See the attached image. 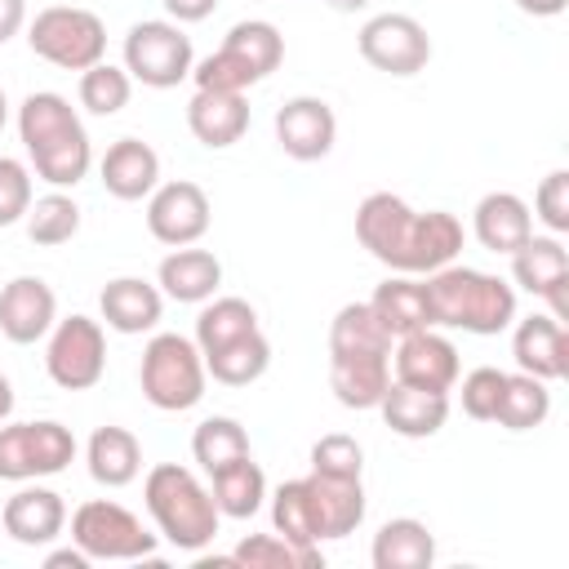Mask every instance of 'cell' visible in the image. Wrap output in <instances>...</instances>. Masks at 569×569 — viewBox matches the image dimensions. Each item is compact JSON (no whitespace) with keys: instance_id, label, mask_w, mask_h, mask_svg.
Wrapping results in <instances>:
<instances>
[{"instance_id":"f6af8a7d","label":"cell","mask_w":569,"mask_h":569,"mask_svg":"<svg viewBox=\"0 0 569 569\" xmlns=\"http://www.w3.org/2000/svg\"><path fill=\"white\" fill-rule=\"evenodd\" d=\"M27 27V0H0V44Z\"/></svg>"},{"instance_id":"1f68e13d","label":"cell","mask_w":569,"mask_h":569,"mask_svg":"<svg viewBox=\"0 0 569 569\" xmlns=\"http://www.w3.org/2000/svg\"><path fill=\"white\" fill-rule=\"evenodd\" d=\"M204 369L222 387H249V382H258L271 369V342H267L262 329H253V333H244V338L209 351L204 356Z\"/></svg>"},{"instance_id":"60d3db41","label":"cell","mask_w":569,"mask_h":569,"mask_svg":"<svg viewBox=\"0 0 569 569\" xmlns=\"http://www.w3.org/2000/svg\"><path fill=\"white\" fill-rule=\"evenodd\" d=\"M311 471H325V476H351L360 480L365 476V445L347 431H329L311 445Z\"/></svg>"},{"instance_id":"7bdbcfd3","label":"cell","mask_w":569,"mask_h":569,"mask_svg":"<svg viewBox=\"0 0 569 569\" xmlns=\"http://www.w3.org/2000/svg\"><path fill=\"white\" fill-rule=\"evenodd\" d=\"M533 218L551 236H565L569 231V169H551L538 182V191H533Z\"/></svg>"},{"instance_id":"8d00e7d4","label":"cell","mask_w":569,"mask_h":569,"mask_svg":"<svg viewBox=\"0 0 569 569\" xmlns=\"http://www.w3.org/2000/svg\"><path fill=\"white\" fill-rule=\"evenodd\" d=\"M244 453H249V436H244V427H240L236 418H227V413H213V418H204V422L191 431V458L200 462L204 476L218 471V467H227V462H236V458H244Z\"/></svg>"},{"instance_id":"4dcf8cb0","label":"cell","mask_w":569,"mask_h":569,"mask_svg":"<svg viewBox=\"0 0 569 569\" xmlns=\"http://www.w3.org/2000/svg\"><path fill=\"white\" fill-rule=\"evenodd\" d=\"M369 307H373V316L391 329V338L413 333V329H431L427 289H422V280H418V276H400V271H391V276L373 289Z\"/></svg>"},{"instance_id":"9a60e30c","label":"cell","mask_w":569,"mask_h":569,"mask_svg":"<svg viewBox=\"0 0 569 569\" xmlns=\"http://www.w3.org/2000/svg\"><path fill=\"white\" fill-rule=\"evenodd\" d=\"M462 373L458 347L440 329H413L391 342V378L422 391H453Z\"/></svg>"},{"instance_id":"5bb4252c","label":"cell","mask_w":569,"mask_h":569,"mask_svg":"<svg viewBox=\"0 0 569 569\" xmlns=\"http://www.w3.org/2000/svg\"><path fill=\"white\" fill-rule=\"evenodd\" d=\"M213 222V209H209V196L200 182L191 178H173V182H160L151 196H147V231L178 249V244H196Z\"/></svg>"},{"instance_id":"7dc6e473","label":"cell","mask_w":569,"mask_h":569,"mask_svg":"<svg viewBox=\"0 0 569 569\" xmlns=\"http://www.w3.org/2000/svg\"><path fill=\"white\" fill-rule=\"evenodd\" d=\"M565 4L569 0H516V9L529 18H556V13H565Z\"/></svg>"},{"instance_id":"74e56055","label":"cell","mask_w":569,"mask_h":569,"mask_svg":"<svg viewBox=\"0 0 569 569\" xmlns=\"http://www.w3.org/2000/svg\"><path fill=\"white\" fill-rule=\"evenodd\" d=\"M271 525L280 538L289 542H302V547H320V529H316V507H311V493H307V480H284L276 493H271Z\"/></svg>"},{"instance_id":"603a6c76","label":"cell","mask_w":569,"mask_h":569,"mask_svg":"<svg viewBox=\"0 0 569 569\" xmlns=\"http://www.w3.org/2000/svg\"><path fill=\"white\" fill-rule=\"evenodd\" d=\"M98 178L116 200H147L160 187V156L142 138H116L98 160Z\"/></svg>"},{"instance_id":"f35d334b","label":"cell","mask_w":569,"mask_h":569,"mask_svg":"<svg viewBox=\"0 0 569 569\" xmlns=\"http://www.w3.org/2000/svg\"><path fill=\"white\" fill-rule=\"evenodd\" d=\"M80 107L89 111V116H116V111H124L129 107V98H133V76L124 71V67H116V62H93L89 71H80Z\"/></svg>"},{"instance_id":"ac0fdd59","label":"cell","mask_w":569,"mask_h":569,"mask_svg":"<svg viewBox=\"0 0 569 569\" xmlns=\"http://www.w3.org/2000/svg\"><path fill=\"white\" fill-rule=\"evenodd\" d=\"M58 320V293L49 289L44 276H13L0 289V333L13 347L40 342Z\"/></svg>"},{"instance_id":"2e32d148","label":"cell","mask_w":569,"mask_h":569,"mask_svg":"<svg viewBox=\"0 0 569 569\" xmlns=\"http://www.w3.org/2000/svg\"><path fill=\"white\" fill-rule=\"evenodd\" d=\"M511 258V284L542 298L556 320H569V253L560 236H529Z\"/></svg>"},{"instance_id":"e575fe53","label":"cell","mask_w":569,"mask_h":569,"mask_svg":"<svg viewBox=\"0 0 569 569\" xmlns=\"http://www.w3.org/2000/svg\"><path fill=\"white\" fill-rule=\"evenodd\" d=\"M231 565H240V569H320L325 556H320V547H302L280 533H244L231 547Z\"/></svg>"},{"instance_id":"52a82bcc","label":"cell","mask_w":569,"mask_h":569,"mask_svg":"<svg viewBox=\"0 0 569 569\" xmlns=\"http://www.w3.org/2000/svg\"><path fill=\"white\" fill-rule=\"evenodd\" d=\"M138 387L147 396L151 409L160 413H187L204 400L209 387V369L204 356L196 347V338L187 333H151L138 360Z\"/></svg>"},{"instance_id":"7c38bea8","label":"cell","mask_w":569,"mask_h":569,"mask_svg":"<svg viewBox=\"0 0 569 569\" xmlns=\"http://www.w3.org/2000/svg\"><path fill=\"white\" fill-rule=\"evenodd\" d=\"M44 373L62 391H89L107 373V329L93 316H67L53 320L44 333Z\"/></svg>"},{"instance_id":"9c48e42d","label":"cell","mask_w":569,"mask_h":569,"mask_svg":"<svg viewBox=\"0 0 569 569\" xmlns=\"http://www.w3.org/2000/svg\"><path fill=\"white\" fill-rule=\"evenodd\" d=\"M71 542L89 556V560H151L160 533H151L129 507L111 502V498H89L71 511Z\"/></svg>"},{"instance_id":"484cf974","label":"cell","mask_w":569,"mask_h":569,"mask_svg":"<svg viewBox=\"0 0 569 569\" xmlns=\"http://www.w3.org/2000/svg\"><path fill=\"white\" fill-rule=\"evenodd\" d=\"M156 284H160L164 298L200 307V302H209V298L218 293V284H222V262H218V253H209V249L178 244L173 253L160 258Z\"/></svg>"},{"instance_id":"277c9868","label":"cell","mask_w":569,"mask_h":569,"mask_svg":"<svg viewBox=\"0 0 569 569\" xmlns=\"http://www.w3.org/2000/svg\"><path fill=\"white\" fill-rule=\"evenodd\" d=\"M422 289H427L431 329H462L476 338H493L516 320V284L480 267L449 262L422 276Z\"/></svg>"},{"instance_id":"8992f818","label":"cell","mask_w":569,"mask_h":569,"mask_svg":"<svg viewBox=\"0 0 569 569\" xmlns=\"http://www.w3.org/2000/svg\"><path fill=\"white\" fill-rule=\"evenodd\" d=\"M280 62H284V36H280V27L267 22V18H244V22H236L222 36V44L209 58H200L191 67V80H196V89L244 93V89L262 84Z\"/></svg>"},{"instance_id":"ee69618b","label":"cell","mask_w":569,"mask_h":569,"mask_svg":"<svg viewBox=\"0 0 569 569\" xmlns=\"http://www.w3.org/2000/svg\"><path fill=\"white\" fill-rule=\"evenodd\" d=\"M160 4H164L169 22H178V27H187V22H204V18L218 9V0H160Z\"/></svg>"},{"instance_id":"ffe728a7","label":"cell","mask_w":569,"mask_h":569,"mask_svg":"<svg viewBox=\"0 0 569 569\" xmlns=\"http://www.w3.org/2000/svg\"><path fill=\"white\" fill-rule=\"evenodd\" d=\"M511 356L520 373H533L542 382H560L569 369V338H565V320H556L551 311H533V316H516L511 320Z\"/></svg>"},{"instance_id":"f907efd6","label":"cell","mask_w":569,"mask_h":569,"mask_svg":"<svg viewBox=\"0 0 569 569\" xmlns=\"http://www.w3.org/2000/svg\"><path fill=\"white\" fill-rule=\"evenodd\" d=\"M4 124H9V98H4V89H0V133H4Z\"/></svg>"},{"instance_id":"7a4b0ae2","label":"cell","mask_w":569,"mask_h":569,"mask_svg":"<svg viewBox=\"0 0 569 569\" xmlns=\"http://www.w3.org/2000/svg\"><path fill=\"white\" fill-rule=\"evenodd\" d=\"M391 329L369 302L338 307L329 325V391L342 409H378L391 387Z\"/></svg>"},{"instance_id":"3957f363","label":"cell","mask_w":569,"mask_h":569,"mask_svg":"<svg viewBox=\"0 0 569 569\" xmlns=\"http://www.w3.org/2000/svg\"><path fill=\"white\" fill-rule=\"evenodd\" d=\"M18 138L27 151V164L40 182L49 187H76L89 178L93 169V142L89 129L80 120V111L71 107V98L53 93V89H36L22 98L18 107Z\"/></svg>"},{"instance_id":"44dd1931","label":"cell","mask_w":569,"mask_h":569,"mask_svg":"<svg viewBox=\"0 0 569 569\" xmlns=\"http://www.w3.org/2000/svg\"><path fill=\"white\" fill-rule=\"evenodd\" d=\"M98 311H102V325L124 333V338L151 333L164 316V293H160V284H151L142 276H116L102 284Z\"/></svg>"},{"instance_id":"4fadbf2b","label":"cell","mask_w":569,"mask_h":569,"mask_svg":"<svg viewBox=\"0 0 569 569\" xmlns=\"http://www.w3.org/2000/svg\"><path fill=\"white\" fill-rule=\"evenodd\" d=\"M356 49L360 58L382 71V76H418L431 62V36L418 18L409 13H373L360 31H356Z\"/></svg>"},{"instance_id":"ba28073f","label":"cell","mask_w":569,"mask_h":569,"mask_svg":"<svg viewBox=\"0 0 569 569\" xmlns=\"http://www.w3.org/2000/svg\"><path fill=\"white\" fill-rule=\"evenodd\" d=\"M27 44L36 58L62 71H89L107 58V27L93 9L80 4H49L27 22Z\"/></svg>"},{"instance_id":"d590c367","label":"cell","mask_w":569,"mask_h":569,"mask_svg":"<svg viewBox=\"0 0 569 569\" xmlns=\"http://www.w3.org/2000/svg\"><path fill=\"white\" fill-rule=\"evenodd\" d=\"M22 222H27V240L31 244L58 249V244L76 240V231H80V204L62 187H53V191H44V196L31 200V209H27Z\"/></svg>"},{"instance_id":"5b68a950","label":"cell","mask_w":569,"mask_h":569,"mask_svg":"<svg viewBox=\"0 0 569 569\" xmlns=\"http://www.w3.org/2000/svg\"><path fill=\"white\" fill-rule=\"evenodd\" d=\"M142 502L156 520V533L178 551L200 556L218 538L222 511H218L209 485L182 462H156L142 480Z\"/></svg>"},{"instance_id":"f1b7e54d","label":"cell","mask_w":569,"mask_h":569,"mask_svg":"<svg viewBox=\"0 0 569 569\" xmlns=\"http://www.w3.org/2000/svg\"><path fill=\"white\" fill-rule=\"evenodd\" d=\"M369 560L373 569H427L436 560V533L413 516H396L378 525Z\"/></svg>"},{"instance_id":"bcb514c9","label":"cell","mask_w":569,"mask_h":569,"mask_svg":"<svg viewBox=\"0 0 569 569\" xmlns=\"http://www.w3.org/2000/svg\"><path fill=\"white\" fill-rule=\"evenodd\" d=\"M89 565H93V560H89L76 542H71V547H58V551L44 556V569H89Z\"/></svg>"},{"instance_id":"836d02e7","label":"cell","mask_w":569,"mask_h":569,"mask_svg":"<svg viewBox=\"0 0 569 569\" xmlns=\"http://www.w3.org/2000/svg\"><path fill=\"white\" fill-rule=\"evenodd\" d=\"M547 413H551V382H542L533 373H520V369L507 373L493 422L507 427V431H533V427L547 422Z\"/></svg>"},{"instance_id":"d6a6232c","label":"cell","mask_w":569,"mask_h":569,"mask_svg":"<svg viewBox=\"0 0 569 569\" xmlns=\"http://www.w3.org/2000/svg\"><path fill=\"white\" fill-rule=\"evenodd\" d=\"M253 329H262V325H258V311L244 298H218L213 293L209 302H200L196 347H200V356H209V351H218V347H227V342H236V338H244Z\"/></svg>"},{"instance_id":"83f0119b","label":"cell","mask_w":569,"mask_h":569,"mask_svg":"<svg viewBox=\"0 0 569 569\" xmlns=\"http://www.w3.org/2000/svg\"><path fill=\"white\" fill-rule=\"evenodd\" d=\"M84 467H89V476H93V485H102V489H124V485H133L138 480V471H142V445H138V436L129 431V427H98L93 436H89V445H84Z\"/></svg>"},{"instance_id":"d6986e66","label":"cell","mask_w":569,"mask_h":569,"mask_svg":"<svg viewBox=\"0 0 569 569\" xmlns=\"http://www.w3.org/2000/svg\"><path fill=\"white\" fill-rule=\"evenodd\" d=\"M0 520H4V533L18 547H49L67 529V502H62L58 489L27 480V485H18L13 498H4Z\"/></svg>"},{"instance_id":"7402d4cb","label":"cell","mask_w":569,"mask_h":569,"mask_svg":"<svg viewBox=\"0 0 569 569\" xmlns=\"http://www.w3.org/2000/svg\"><path fill=\"white\" fill-rule=\"evenodd\" d=\"M187 129L200 147L227 151L249 133V102L244 93H222V89H196L187 102Z\"/></svg>"},{"instance_id":"ab89813d","label":"cell","mask_w":569,"mask_h":569,"mask_svg":"<svg viewBox=\"0 0 569 569\" xmlns=\"http://www.w3.org/2000/svg\"><path fill=\"white\" fill-rule=\"evenodd\" d=\"M458 378H462V391H458L462 413L476 418V422H493L498 400H502V387H507V369H498V365H476L471 373H458Z\"/></svg>"},{"instance_id":"8fae6325","label":"cell","mask_w":569,"mask_h":569,"mask_svg":"<svg viewBox=\"0 0 569 569\" xmlns=\"http://www.w3.org/2000/svg\"><path fill=\"white\" fill-rule=\"evenodd\" d=\"M124 71L147 84V89H173L191 76L196 67V49H191V36L169 22V18H142L124 31Z\"/></svg>"},{"instance_id":"681fc988","label":"cell","mask_w":569,"mask_h":569,"mask_svg":"<svg viewBox=\"0 0 569 569\" xmlns=\"http://www.w3.org/2000/svg\"><path fill=\"white\" fill-rule=\"evenodd\" d=\"M333 13H360V9H369V0H325Z\"/></svg>"},{"instance_id":"b9f144b4","label":"cell","mask_w":569,"mask_h":569,"mask_svg":"<svg viewBox=\"0 0 569 569\" xmlns=\"http://www.w3.org/2000/svg\"><path fill=\"white\" fill-rule=\"evenodd\" d=\"M36 191H31V164L0 156V227H13L27 218Z\"/></svg>"},{"instance_id":"4316f807","label":"cell","mask_w":569,"mask_h":569,"mask_svg":"<svg viewBox=\"0 0 569 569\" xmlns=\"http://www.w3.org/2000/svg\"><path fill=\"white\" fill-rule=\"evenodd\" d=\"M471 236L489 253H516L533 236V213L516 191H489L471 209Z\"/></svg>"},{"instance_id":"d4e9b609","label":"cell","mask_w":569,"mask_h":569,"mask_svg":"<svg viewBox=\"0 0 569 569\" xmlns=\"http://www.w3.org/2000/svg\"><path fill=\"white\" fill-rule=\"evenodd\" d=\"M378 413L396 436L427 440L449 422V391H422V387H409V382L391 378V387L378 400Z\"/></svg>"},{"instance_id":"cb8c5ba5","label":"cell","mask_w":569,"mask_h":569,"mask_svg":"<svg viewBox=\"0 0 569 569\" xmlns=\"http://www.w3.org/2000/svg\"><path fill=\"white\" fill-rule=\"evenodd\" d=\"M307 493H311V507H316V529H320V542L329 538H347L365 525V485L351 480V476H325V471H307Z\"/></svg>"},{"instance_id":"e0dca14e","label":"cell","mask_w":569,"mask_h":569,"mask_svg":"<svg viewBox=\"0 0 569 569\" xmlns=\"http://www.w3.org/2000/svg\"><path fill=\"white\" fill-rule=\"evenodd\" d=\"M271 129H276L280 151L289 160H302V164L325 160L333 151V142H338V116H333V107L325 98H311V93H298V98L280 102Z\"/></svg>"},{"instance_id":"6da1fadb","label":"cell","mask_w":569,"mask_h":569,"mask_svg":"<svg viewBox=\"0 0 569 569\" xmlns=\"http://www.w3.org/2000/svg\"><path fill=\"white\" fill-rule=\"evenodd\" d=\"M356 240L378 258L387 271L400 276H431L462 253V222L449 209H413L396 191H369L356 204Z\"/></svg>"},{"instance_id":"30bf717a","label":"cell","mask_w":569,"mask_h":569,"mask_svg":"<svg viewBox=\"0 0 569 569\" xmlns=\"http://www.w3.org/2000/svg\"><path fill=\"white\" fill-rule=\"evenodd\" d=\"M76 436L71 427L53 422V418H36V422H0V480L9 485H27V480H44L58 476L76 462Z\"/></svg>"},{"instance_id":"c3c4849f","label":"cell","mask_w":569,"mask_h":569,"mask_svg":"<svg viewBox=\"0 0 569 569\" xmlns=\"http://www.w3.org/2000/svg\"><path fill=\"white\" fill-rule=\"evenodd\" d=\"M13 400H18V396H13V382H9L4 373H0V422H4L9 413H13Z\"/></svg>"},{"instance_id":"f546056e","label":"cell","mask_w":569,"mask_h":569,"mask_svg":"<svg viewBox=\"0 0 569 569\" xmlns=\"http://www.w3.org/2000/svg\"><path fill=\"white\" fill-rule=\"evenodd\" d=\"M209 493H213V502L227 520H249L267 502V476L253 462V453H244V458L209 471Z\"/></svg>"}]
</instances>
